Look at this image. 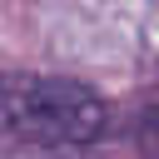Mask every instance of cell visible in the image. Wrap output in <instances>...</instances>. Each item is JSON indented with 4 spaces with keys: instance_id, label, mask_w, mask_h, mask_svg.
<instances>
[{
    "instance_id": "cell-1",
    "label": "cell",
    "mask_w": 159,
    "mask_h": 159,
    "mask_svg": "<svg viewBox=\"0 0 159 159\" xmlns=\"http://www.w3.org/2000/svg\"><path fill=\"white\" fill-rule=\"evenodd\" d=\"M104 129V104L75 80L5 75L0 80V139L5 144H89Z\"/></svg>"
}]
</instances>
